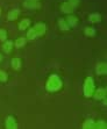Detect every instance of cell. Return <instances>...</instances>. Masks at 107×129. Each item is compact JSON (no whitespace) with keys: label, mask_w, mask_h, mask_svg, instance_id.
Segmentation results:
<instances>
[{"label":"cell","mask_w":107,"mask_h":129,"mask_svg":"<svg viewBox=\"0 0 107 129\" xmlns=\"http://www.w3.org/2000/svg\"><path fill=\"white\" fill-rule=\"evenodd\" d=\"M45 24L44 23H37L35 24V27H33L32 29L28 30V34H27V37L29 40H34L39 36H42L45 33Z\"/></svg>","instance_id":"cell-1"},{"label":"cell","mask_w":107,"mask_h":129,"mask_svg":"<svg viewBox=\"0 0 107 129\" xmlns=\"http://www.w3.org/2000/svg\"><path fill=\"white\" fill-rule=\"evenodd\" d=\"M61 87H62V80L60 79V77L57 75L50 76L47 81V90L50 91V92H54V91L60 90Z\"/></svg>","instance_id":"cell-2"},{"label":"cell","mask_w":107,"mask_h":129,"mask_svg":"<svg viewBox=\"0 0 107 129\" xmlns=\"http://www.w3.org/2000/svg\"><path fill=\"white\" fill-rule=\"evenodd\" d=\"M93 93H94V81L92 77H87L84 84V94L85 96L90 98L93 95Z\"/></svg>","instance_id":"cell-3"},{"label":"cell","mask_w":107,"mask_h":129,"mask_svg":"<svg viewBox=\"0 0 107 129\" xmlns=\"http://www.w3.org/2000/svg\"><path fill=\"white\" fill-rule=\"evenodd\" d=\"M6 128L7 129H18V124H16L15 119L13 116H7V119H6Z\"/></svg>","instance_id":"cell-4"},{"label":"cell","mask_w":107,"mask_h":129,"mask_svg":"<svg viewBox=\"0 0 107 129\" xmlns=\"http://www.w3.org/2000/svg\"><path fill=\"white\" fill-rule=\"evenodd\" d=\"M94 98L97 100L105 99V98H106V90H105V88H99V90H97L94 93Z\"/></svg>","instance_id":"cell-5"},{"label":"cell","mask_w":107,"mask_h":129,"mask_svg":"<svg viewBox=\"0 0 107 129\" xmlns=\"http://www.w3.org/2000/svg\"><path fill=\"white\" fill-rule=\"evenodd\" d=\"M74 8H76V7L72 6L70 3H64L62 5V11L64 13H68V14H69V13H72V12H73Z\"/></svg>","instance_id":"cell-6"},{"label":"cell","mask_w":107,"mask_h":129,"mask_svg":"<svg viewBox=\"0 0 107 129\" xmlns=\"http://www.w3.org/2000/svg\"><path fill=\"white\" fill-rule=\"evenodd\" d=\"M107 72V65L105 63H100L97 65V73L98 75H106Z\"/></svg>","instance_id":"cell-7"},{"label":"cell","mask_w":107,"mask_h":129,"mask_svg":"<svg viewBox=\"0 0 107 129\" xmlns=\"http://www.w3.org/2000/svg\"><path fill=\"white\" fill-rule=\"evenodd\" d=\"M19 14H20V11L19 9H13L8 13V20L9 21H14L19 18Z\"/></svg>","instance_id":"cell-8"},{"label":"cell","mask_w":107,"mask_h":129,"mask_svg":"<svg viewBox=\"0 0 107 129\" xmlns=\"http://www.w3.org/2000/svg\"><path fill=\"white\" fill-rule=\"evenodd\" d=\"M24 6L28 7V8H39L40 3L39 1H28V0H26L24 1Z\"/></svg>","instance_id":"cell-9"},{"label":"cell","mask_w":107,"mask_h":129,"mask_svg":"<svg viewBox=\"0 0 107 129\" xmlns=\"http://www.w3.org/2000/svg\"><path fill=\"white\" fill-rule=\"evenodd\" d=\"M83 129H94V121L91 119L86 120L83 124Z\"/></svg>","instance_id":"cell-10"},{"label":"cell","mask_w":107,"mask_h":129,"mask_svg":"<svg viewBox=\"0 0 107 129\" xmlns=\"http://www.w3.org/2000/svg\"><path fill=\"white\" fill-rule=\"evenodd\" d=\"M29 24H30V20H29V19H23V20L20 22V24H19V28H20L21 30H24L26 28L29 27Z\"/></svg>","instance_id":"cell-11"},{"label":"cell","mask_w":107,"mask_h":129,"mask_svg":"<svg viewBox=\"0 0 107 129\" xmlns=\"http://www.w3.org/2000/svg\"><path fill=\"white\" fill-rule=\"evenodd\" d=\"M12 47H13V42H12V41H7V42L4 43L3 50L5 51V52H7V54H8L9 51L12 50Z\"/></svg>","instance_id":"cell-12"},{"label":"cell","mask_w":107,"mask_h":129,"mask_svg":"<svg viewBox=\"0 0 107 129\" xmlns=\"http://www.w3.org/2000/svg\"><path fill=\"white\" fill-rule=\"evenodd\" d=\"M100 20H101V16H100V14H98V13H93V14L90 15V21L93 22V23L99 22Z\"/></svg>","instance_id":"cell-13"},{"label":"cell","mask_w":107,"mask_h":129,"mask_svg":"<svg viewBox=\"0 0 107 129\" xmlns=\"http://www.w3.org/2000/svg\"><path fill=\"white\" fill-rule=\"evenodd\" d=\"M20 65H21V60L19 59V58H13V59H12V66H13V69H15V70L20 69Z\"/></svg>","instance_id":"cell-14"},{"label":"cell","mask_w":107,"mask_h":129,"mask_svg":"<svg viewBox=\"0 0 107 129\" xmlns=\"http://www.w3.org/2000/svg\"><path fill=\"white\" fill-rule=\"evenodd\" d=\"M68 22H69V24L68 26H76L77 24V18L76 16H72V15H70V16H68Z\"/></svg>","instance_id":"cell-15"},{"label":"cell","mask_w":107,"mask_h":129,"mask_svg":"<svg viewBox=\"0 0 107 129\" xmlns=\"http://www.w3.org/2000/svg\"><path fill=\"white\" fill-rule=\"evenodd\" d=\"M94 129H106V122L105 121H99L94 123Z\"/></svg>","instance_id":"cell-16"},{"label":"cell","mask_w":107,"mask_h":129,"mask_svg":"<svg viewBox=\"0 0 107 129\" xmlns=\"http://www.w3.org/2000/svg\"><path fill=\"white\" fill-rule=\"evenodd\" d=\"M58 24H60V28L62 30H68L69 29V26L66 24V22L63 20V19H60L58 20Z\"/></svg>","instance_id":"cell-17"},{"label":"cell","mask_w":107,"mask_h":129,"mask_svg":"<svg viewBox=\"0 0 107 129\" xmlns=\"http://www.w3.org/2000/svg\"><path fill=\"white\" fill-rule=\"evenodd\" d=\"M24 44H26V40L22 39V37H21V39H18L15 41V47H16V48H21V47H23Z\"/></svg>","instance_id":"cell-18"},{"label":"cell","mask_w":107,"mask_h":129,"mask_svg":"<svg viewBox=\"0 0 107 129\" xmlns=\"http://www.w3.org/2000/svg\"><path fill=\"white\" fill-rule=\"evenodd\" d=\"M7 37V31L5 29H0V41H5Z\"/></svg>","instance_id":"cell-19"},{"label":"cell","mask_w":107,"mask_h":129,"mask_svg":"<svg viewBox=\"0 0 107 129\" xmlns=\"http://www.w3.org/2000/svg\"><path fill=\"white\" fill-rule=\"evenodd\" d=\"M85 34H86L87 36H93L95 34V30L93 29V28H86V29H85Z\"/></svg>","instance_id":"cell-20"},{"label":"cell","mask_w":107,"mask_h":129,"mask_svg":"<svg viewBox=\"0 0 107 129\" xmlns=\"http://www.w3.org/2000/svg\"><path fill=\"white\" fill-rule=\"evenodd\" d=\"M6 80H7V75L3 71V70H0V81H3V83H5Z\"/></svg>","instance_id":"cell-21"},{"label":"cell","mask_w":107,"mask_h":129,"mask_svg":"<svg viewBox=\"0 0 107 129\" xmlns=\"http://www.w3.org/2000/svg\"><path fill=\"white\" fill-rule=\"evenodd\" d=\"M68 3H70V4H71V5H72V6H74V7H76V6H77V5H78V3H79V0H69Z\"/></svg>","instance_id":"cell-22"},{"label":"cell","mask_w":107,"mask_h":129,"mask_svg":"<svg viewBox=\"0 0 107 129\" xmlns=\"http://www.w3.org/2000/svg\"><path fill=\"white\" fill-rule=\"evenodd\" d=\"M1 60H3V56H1V55H0V62H1Z\"/></svg>","instance_id":"cell-23"},{"label":"cell","mask_w":107,"mask_h":129,"mask_svg":"<svg viewBox=\"0 0 107 129\" xmlns=\"http://www.w3.org/2000/svg\"><path fill=\"white\" fill-rule=\"evenodd\" d=\"M28 1H39V0H28Z\"/></svg>","instance_id":"cell-24"},{"label":"cell","mask_w":107,"mask_h":129,"mask_svg":"<svg viewBox=\"0 0 107 129\" xmlns=\"http://www.w3.org/2000/svg\"><path fill=\"white\" fill-rule=\"evenodd\" d=\"M0 14H1V9H0Z\"/></svg>","instance_id":"cell-25"}]
</instances>
